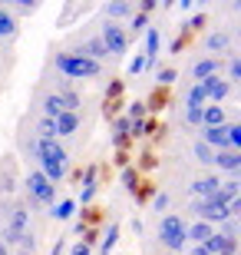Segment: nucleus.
Instances as JSON below:
<instances>
[{
    "label": "nucleus",
    "mask_w": 241,
    "mask_h": 255,
    "mask_svg": "<svg viewBox=\"0 0 241 255\" xmlns=\"http://www.w3.org/2000/svg\"><path fill=\"white\" fill-rule=\"evenodd\" d=\"M23 149L37 159V169L43 172L53 186L63 179L66 169H70V152L56 139H37V136H30V139H23Z\"/></svg>",
    "instance_id": "obj_1"
},
{
    "label": "nucleus",
    "mask_w": 241,
    "mask_h": 255,
    "mask_svg": "<svg viewBox=\"0 0 241 255\" xmlns=\"http://www.w3.org/2000/svg\"><path fill=\"white\" fill-rule=\"evenodd\" d=\"M53 66H56V73H63L66 80H96V76H102V63L86 60L83 53H76V50H60V53H53Z\"/></svg>",
    "instance_id": "obj_2"
},
{
    "label": "nucleus",
    "mask_w": 241,
    "mask_h": 255,
    "mask_svg": "<svg viewBox=\"0 0 241 255\" xmlns=\"http://www.w3.org/2000/svg\"><path fill=\"white\" fill-rule=\"evenodd\" d=\"M23 192H27V206H53L56 202V186L40 169H30L23 176Z\"/></svg>",
    "instance_id": "obj_3"
},
{
    "label": "nucleus",
    "mask_w": 241,
    "mask_h": 255,
    "mask_svg": "<svg viewBox=\"0 0 241 255\" xmlns=\"http://www.w3.org/2000/svg\"><path fill=\"white\" fill-rule=\"evenodd\" d=\"M0 222L7 229V232H13V236H30V209L27 202H17V199H3V206H0Z\"/></svg>",
    "instance_id": "obj_4"
},
{
    "label": "nucleus",
    "mask_w": 241,
    "mask_h": 255,
    "mask_svg": "<svg viewBox=\"0 0 241 255\" xmlns=\"http://www.w3.org/2000/svg\"><path fill=\"white\" fill-rule=\"evenodd\" d=\"M159 242L168 249V255H178L182 249L188 246V242H185V222H182V216H165L162 222H159Z\"/></svg>",
    "instance_id": "obj_5"
},
{
    "label": "nucleus",
    "mask_w": 241,
    "mask_h": 255,
    "mask_svg": "<svg viewBox=\"0 0 241 255\" xmlns=\"http://www.w3.org/2000/svg\"><path fill=\"white\" fill-rule=\"evenodd\" d=\"M96 37L102 40V47H106V53H109V57H126V50H129V33H126V27H122V23L106 20Z\"/></svg>",
    "instance_id": "obj_6"
},
{
    "label": "nucleus",
    "mask_w": 241,
    "mask_h": 255,
    "mask_svg": "<svg viewBox=\"0 0 241 255\" xmlns=\"http://www.w3.org/2000/svg\"><path fill=\"white\" fill-rule=\"evenodd\" d=\"M192 212L198 216V222H208L212 229H218L225 219H232V216H228V209H225V202H218L215 196L212 199H195Z\"/></svg>",
    "instance_id": "obj_7"
},
{
    "label": "nucleus",
    "mask_w": 241,
    "mask_h": 255,
    "mask_svg": "<svg viewBox=\"0 0 241 255\" xmlns=\"http://www.w3.org/2000/svg\"><path fill=\"white\" fill-rule=\"evenodd\" d=\"M202 93H205V103H212V106H218L222 100H228V93H232V86L225 83L222 76H208V80H202Z\"/></svg>",
    "instance_id": "obj_8"
},
{
    "label": "nucleus",
    "mask_w": 241,
    "mask_h": 255,
    "mask_svg": "<svg viewBox=\"0 0 241 255\" xmlns=\"http://www.w3.org/2000/svg\"><path fill=\"white\" fill-rule=\"evenodd\" d=\"M198 139H202L212 152L232 149V139H228V123H225V126H215V129H202V136H198Z\"/></svg>",
    "instance_id": "obj_9"
},
{
    "label": "nucleus",
    "mask_w": 241,
    "mask_h": 255,
    "mask_svg": "<svg viewBox=\"0 0 241 255\" xmlns=\"http://www.w3.org/2000/svg\"><path fill=\"white\" fill-rule=\"evenodd\" d=\"M212 166H215L218 172H228V176H238V169H241V152H235V149L215 152Z\"/></svg>",
    "instance_id": "obj_10"
},
{
    "label": "nucleus",
    "mask_w": 241,
    "mask_h": 255,
    "mask_svg": "<svg viewBox=\"0 0 241 255\" xmlns=\"http://www.w3.org/2000/svg\"><path fill=\"white\" fill-rule=\"evenodd\" d=\"M205 50H208L212 57H218V53H232V33H228V30H215V33H208V37H205Z\"/></svg>",
    "instance_id": "obj_11"
},
{
    "label": "nucleus",
    "mask_w": 241,
    "mask_h": 255,
    "mask_svg": "<svg viewBox=\"0 0 241 255\" xmlns=\"http://www.w3.org/2000/svg\"><path fill=\"white\" fill-rule=\"evenodd\" d=\"M132 13H136V3H129V0H112V3H106V7H102V17L112 20V23L129 20Z\"/></svg>",
    "instance_id": "obj_12"
},
{
    "label": "nucleus",
    "mask_w": 241,
    "mask_h": 255,
    "mask_svg": "<svg viewBox=\"0 0 241 255\" xmlns=\"http://www.w3.org/2000/svg\"><path fill=\"white\" fill-rule=\"evenodd\" d=\"M218 70H222V60H218V57H202L198 63L192 66V80H195V83H202V80H208V76H218Z\"/></svg>",
    "instance_id": "obj_13"
},
{
    "label": "nucleus",
    "mask_w": 241,
    "mask_h": 255,
    "mask_svg": "<svg viewBox=\"0 0 241 255\" xmlns=\"http://www.w3.org/2000/svg\"><path fill=\"white\" fill-rule=\"evenodd\" d=\"M76 53H83L86 60H96V63H102V60L109 57V53H106V47H102V40H99V37H86L83 43H80V50H76Z\"/></svg>",
    "instance_id": "obj_14"
},
{
    "label": "nucleus",
    "mask_w": 241,
    "mask_h": 255,
    "mask_svg": "<svg viewBox=\"0 0 241 255\" xmlns=\"http://www.w3.org/2000/svg\"><path fill=\"white\" fill-rule=\"evenodd\" d=\"M218 176H202V179H195L192 186H188V192H192V196H198V199H212L215 192H218Z\"/></svg>",
    "instance_id": "obj_15"
},
{
    "label": "nucleus",
    "mask_w": 241,
    "mask_h": 255,
    "mask_svg": "<svg viewBox=\"0 0 241 255\" xmlns=\"http://www.w3.org/2000/svg\"><path fill=\"white\" fill-rule=\"evenodd\" d=\"M215 229L208 226V222H192V226H185V242H192V246H205L208 239H212Z\"/></svg>",
    "instance_id": "obj_16"
},
{
    "label": "nucleus",
    "mask_w": 241,
    "mask_h": 255,
    "mask_svg": "<svg viewBox=\"0 0 241 255\" xmlns=\"http://www.w3.org/2000/svg\"><path fill=\"white\" fill-rule=\"evenodd\" d=\"M215 199H218V202H232V199H241V182H238V176H228V179L218 182V192H215Z\"/></svg>",
    "instance_id": "obj_17"
},
{
    "label": "nucleus",
    "mask_w": 241,
    "mask_h": 255,
    "mask_svg": "<svg viewBox=\"0 0 241 255\" xmlns=\"http://www.w3.org/2000/svg\"><path fill=\"white\" fill-rule=\"evenodd\" d=\"M0 179H3V196H10V192L17 189V169H13V156H3V162H0Z\"/></svg>",
    "instance_id": "obj_18"
},
{
    "label": "nucleus",
    "mask_w": 241,
    "mask_h": 255,
    "mask_svg": "<svg viewBox=\"0 0 241 255\" xmlns=\"http://www.w3.org/2000/svg\"><path fill=\"white\" fill-rule=\"evenodd\" d=\"M53 129H56V136H73L80 129V113H60L53 120Z\"/></svg>",
    "instance_id": "obj_19"
},
{
    "label": "nucleus",
    "mask_w": 241,
    "mask_h": 255,
    "mask_svg": "<svg viewBox=\"0 0 241 255\" xmlns=\"http://www.w3.org/2000/svg\"><path fill=\"white\" fill-rule=\"evenodd\" d=\"M159 47H162V33H159V27H149L146 30V66L156 63Z\"/></svg>",
    "instance_id": "obj_20"
},
{
    "label": "nucleus",
    "mask_w": 241,
    "mask_h": 255,
    "mask_svg": "<svg viewBox=\"0 0 241 255\" xmlns=\"http://www.w3.org/2000/svg\"><path fill=\"white\" fill-rule=\"evenodd\" d=\"M215 126H225V110L208 103L202 110V129H215Z\"/></svg>",
    "instance_id": "obj_21"
},
{
    "label": "nucleus",
    "mask_w": 241,
    "mask_h": 255,
    "mask_svg": "<svg viewBox=\"0 0 241 255\" xmlns=\"http://www.w3.org/2000/svg\"><path fill=\"white\" fill-rule=\"evenodd\" d=\"M17 33H20V20H13L0 7V40H17Z\"/></svg>",
    "instance_id": "obj_22"
},
{
    "label": "nucleus",
    "mask_w": 241,
    "mask_h": 255,
    "mask_svg": "<svg viewBox=\"0 0 241 255\" xmlns=\"http://www.w3.org/2000/svg\"><path fill=\"white\" fill-rule=\"evenodd\" d=\"M126 139H132V123L126 120V116H119V120H116V132H112V146H116V149H122V146H126Z\"/></svg>",
    "instance_id": "obj_23"
},
{
    "label": "nucleus",
    "mask_w": 241,
    "mask_h": 255,
    "mask_svg": "<svg viewBox=\"0 0 241 255\" xmlns=\"http://www.w3.org/2000/svg\"><path fill=\"white\" fill-rule=\"evenodd\" d=\"M40 106H43V116H47V120H56L60 113H66V110H63V103H60V96H56V93H43Z\"/></svg>",
    "instance_id": "obj_24"
},
{
    "label": "nucleus",
    "mask_w": 241,
    "mask_h": 255,
    "mask_svg": "<svg viewBox=\"0 0 241 255\" xmlns=\"http://www.w3.org/2000/svg\"><path fill=\"white\" fill-rule=\"evenodd\" d=\"M122 27H129V30H126L129 37H136V33H146V30H149V13L136 10V13L129 17V23H122Z\"/></svg>",
    "instance_id": "obj_25"
},
{
    "label": "nucleus",
    "mask_w": 241,
    "mask_h": 255,
    "mask_svg": "<svg viewBox=\"0 0 241 255\" xmlns=\"http://www.w3.org/2000/svg\"><path fill=\"white\" fill-rule=\"evenodd\" d=\"M116 242H119V222H109V229H106V236H102L99 255H109L112 249H116Z\"/></svg>",
    "instance_id": "obj_26"
},
{
    "label": "nucleus",
    "mask_w": 241,
    "mask_h": 255,
    "mask_svg": "<svg viewBox=\"0 0 241 255\" xmlns=\"http://www.w3.org/2000/svg\"><path fill=\"white\" fill-rule=\"evenodd\" d=\"M50 216H53V219H60V222L73 219V216H76V199H63L60 206H53V209H50Z\"/></svg>",
    "instance_id": "obj_27"
},
{
    "label": "nucleus",
    "mask_w": 241,
    "mask_h": 255,
    "mask_svg": "<svg viewBox=\"0 0 241 255\" xmlns=\"http://www.w3.org/2000/svg\"><path fill=\"white\" fill-rule=\"evenodd\" d=\"M228 76H225V83L228 86H238L241 83V60H238V53H228Z\"/></svg>",
    "instance_id": "obj_28"
},
{
    "label": "nucleus",
    "mask_w": 241,
    "mask_h": 255,
    "mask_svg": "<svg viewBox=\"0 0 241 255\" xmlns=\"http://www.w3.org/2000/svg\"><path fill=\"white\" fill-rule=\"evenodd\" d=\"M195 159H198V162H202V166H212V159H215V152L212 149H208V146H205V142L202 139H198V142H195Z\"/></svg>",
    "instance_id": "obj_29"
},
{
    "label": "nucleus",
    "mask_w": 241,
    "mask_h": 255,
    "mask_svg": "<svg viewBox=\"0 0 241 255\" xmlns=\"http://www.w3.org/2000/svg\"><path fill=\"white\" fill-rule=\"evenodd\" d=\"M129 123H142L146 120V100H136V103H129V116H126Z\"/></svg>",
    "instance_id": "obj_30"
},
{
    "label": "nucleus",
    "mask_w": 241,
    "mask_h": 255,
    "mask_svg": "<svg viewBox=\"0 0 241 255\" xmlns=\"http://www.w3.org/2000/svg\"><path fill=\"white\" fill-rule=\"evenodd\" d=\"M202 110L205 106H185V113H182L185 126H202Z\"/></svg>",
    "instance_id": "obj_31"
},
{
    "label": "nucleus",
    "mask_w": 241,
    "mask_h": 255,
    "mask_svg": "<svg viewBox=\"0 0 241 255\" xmlns=\"http://www.w3.org/2000/svg\"><path fill=\"white\" fill-rule=\"evenodd\" d=\"M37 139H56V129H53V120H40L37 123Z\"/></svg>",
    "instance_id": "obj_32"
},
{
    "label": "nucleus",
    "mask_w": 241,
    "mask_h": 255,
    "mask_svg": "<svg viewBox=\"0 0 241 255\" xmlns=\"http://www.w3.org/2000/svg\"><path fill=\"white\" fill-rule=\"evenodd\" d=\"M122 182H126V189H129V192H136V186H139V169L122 166Z\"/></svg>",
    "instance_id": "obj_33"
},
{
    "label": "nucleus",
    "mask_w": 241,
    "mask_h": 255,
    "mask_svg": "<svg viewBox=\"0 0 241 255\" xmlns=\"http://www.w3.org/2000/svg\"><path fill=\"white\" fill-rule=\"evenodd\" d=\"M185 106H208L205 103V93H202V86L195 83L192 90H188V96H185Z\"/></svg>",
    "instance_id": "obj_34"
},
{
    "label": "nucleus",
    "mask_w": 241,
    "mask_h": 255,
    "mask_svg": "<svg viewBox=\"0 0 241 255\" xmlns=\"http://www.w3.org/2000/svg\"><path fill=\"white\" fill-rule=\"evenodd\" d=\"M175 76H178L175 66H165V70H159V76H156V80H159V90H162V86H172V83H175Z\"/></svg>",
    "instance_id": "obj_35"
},
{
    "label": "nucleus",
    "mask_w": 241,
    "mask_h": 255,
    "mask_svg": "<svg viewBox=\"0 0 241 255\" xmlns=\"http://www.w3.org/2000/svg\"><path fill=\"white\" fill-rule=\"evenodd\" d=\"M168 206H172V196H168V192H156V196H152V209H156V212H165Z\"/></svg>",
    "instance_id": "obj_36"
},
{
    "label": "nucleus",
    "mask_w": 241,
    "mask_h": 255,
    "mask_svg": "<svg viewBox=\"0 0 241 255\" xmlns=\"http://www.w3.org/2000/svg\"><path fill=\"white\" fill-rule=\"evenodd\" d=\"M228 139H232V149H241V126L238 123H228Z\"/></svg>",
    "instance_id": "obj_37"
},
{
    "label": "nucleus",
    "mask_w": 241,
    "mask_h": 255,
    "mask_svg": "<svg viewBox=\"0 0 241 255\" xmlns=\"http://www.w3.org/2000/svg\"><path fill=\"white\" fill-rule=\"evenodd\" d=\"M142 70H146V57H136V60L129 63V73L136 76V73H142Z\"/></svg>",
    "instance_id": "obj_38"
},
{
    "label": "nucleus",
    "mask_w": 241,
    "mask_h": 255,
    "mask_svg": "<svg viewBox=\"0 0 241 255\" xmlns=\"http://www.w3.org/2000/svg\"><path fill=\"white\" fill-rule=\"evenodd\" d=\"M70 255H93V249L86 246V242H76V246L70 249Z\"/></svg>",
    "instance_id": "obj_39"
},
{
    "label": "nucleus",
    "mask_w": 241,
    "mask_h": 255,
    "mask_svg": "<svg viewBox=\"0 0 241 255\" xmlns=\"http://www.w3.org/2000/svg\"><path fill=\"white\" fill-rule=\"evenodd\" d=\"M205 27V13H195L192 20H188V30H202Z\"/></svg>",
    "instance_id": "obj_40"
},
{
    "label": "nucleus",
    "mask_w": 241,
    "mask_h": 255,
    "mask_svg": "<svg viewBox=\"0 0 241 255\" xmlns=\"http://www.w3.org/2000/svg\"><path fill=\"white\" fill-rule=\"evenodd\" d=\"M0 255H10V249H7V246H3V242H0Z\"/></svg>",
    "instance_id": "obj_41"
}]
</instances>
